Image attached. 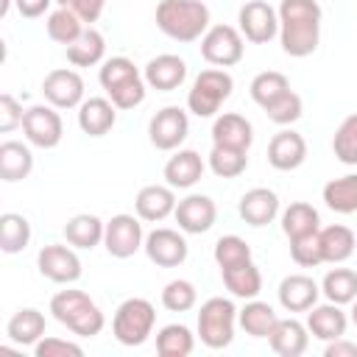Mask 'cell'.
<instances>
[{
	"mask_svg": "<svg viewBox=\"0 0 357 357\" xmlns=\"http://www.w3.org/2000/svg\"><path fill=\"white\" fill-rule=\"evenodd\" d=\"M198 304V290L190 279H170L162 287V307L170 312H187Z\"/></svg>",
	"mask_w": 357,
	"mask_h": 357,
	"instance_id": "obj_43",
	"label": "cell"
},
{
	"mask_svg": "<svg viewBox=\"0 0 357 357\" xmlns=\"http://www.w3.org/2000/svg\"><path fill=\"white\" fill-rule=\"evenodd\" d=\"M56 6L75 11L84 22L92 25V22L100 20V14H103V8H106V0H56Z\"/></svg>",
	"mask_w": 357,
	"mask_h": 357,
	"instance_id": "obj_49",
	"label": "cell"
},
{
	"mask_svg": "<svg viewBox=\"0 0 357 357\" xmlns=\"http://www.w3.org/2000/svg\"><path fill=\"white\" fill-rule=\"evenodd\" d=\"M156 324V307L148 298H126L112 318V335L123 346H142L153 335Z\"/></svg>",
	"mask_w": 357,
	"mask_h": 357,
	"instance_id": "obj_7",
	"label": "cell"
},
{
	"mask_svg": "<svg viewBox=\"0 0 357 357\" xmlns=\"http://www.w3.org/2000/svg\"><path fill=\"white\" fill-rule=\"evenodd\" d=\"M106 223L92 212H78L64 223V240L78 251H92L103 245Z\"/></svg>",
	"mask_w": 357,
	"mask_h": 357,
	"instance_id": "obj_27",
	"label": "cell"
},
{
	"mask_svg": "<svg viewBox=\"0 0 357 357\" xmlns=\"http://www.w3.org/2000/svg\"><path fill=\"white\" fill-rule=\"evenodd\" d=\"M98 81L106 92V98L117 106V109H134L145 100V92H148V84H145V75L139 73V67L126 59V56H112L100 64V73H98Z\"/></svg>",
	"mask_w": 357,
	"mask_h": 357,
	"instance_id": "obj_4",
	"label": "cell"
},
{
	"mask_svg": "<svg viewBox=\"0 0 357 357\" xmlns=\"http://www.w3.org/2000/svg\"><path fill=\"white\" fill-rule=\"evenodd\" d=\"M243 53L245 39L234 25H209V31L201 36V59L212 67H234L243 61Z\"/></svg>",
	"mask_w": 357,
	"mask_h": 357,
	"instance_id": "obj_8",
	"label": "cell"
},
{
	"mask_svg": "<svg viewBox=\"0 0 357 357\" xmlns=\"http://www.w3.org/2000/svg\"><path fill=\"white\" fill-rule=\"evenodd\" d=\"M142 251H145V257L156 268H178V265H184V259L190 254V245H187L181 229L159 226V229H153V231L145 234Z\"/></svg>",
	"mask_w": 357,
	"mask_h": 357,
	"instance_id": "obj_14",
	"label": "cell"
},
{
	"mask_svg": "<svg viewBox=\"0 0 357 357\" xmlns=\"http://www.w3.org/2000/svg\"><path fill=\"white\" fill-rule=\"evenodd\" d=\"M142 75H145L148 89L173 92L187 81V61L181 56H176V53H159L145 64Z\"/></svg>",
	"mask_w": 357,
	"mask_h": 357,
	"instance_id": "obj_18",
	"label": "cell"
},
{
	"mask_svg": "<svg viewBox=\"0 0 357 357\" xmlns=\"http://www.w3.org/2000/svg\"><path fill=\"white\" fill-rule=\"evenodd\" d=\"M318 240H321V257L324 262L329 265H343L354 248H357V237L349 226L343 223H332V226H321L318 231Z\"/></svg>",
	"mask_w": 357,
	"mask_h": 357,
	"instance_id": "obj_29",
	"label": "cell"
},
{
	"mask_svg": "<svg viewBox=\"0 0 357 357\" xmlns=\"http://www.w3.org/2000/svg\"><path fill=\"white\" fill-rule=\"evenodd\" d=\"M220 279H223V287H226L234 298H243V301L257 298L259 290H262V273H259V268L254 265V259L220 271Z\"/></svg>",
	"mask_w": 357,
	"mask_h": 357,
	"instance_id": "obj_30",
	"label": "cell"
},
{
	"mask_svg": "<svg viewBox=\"0 0 357 357\" xmlns=\"http://www.w3.org/2000/svg\"><path fill=\"white\" fill-rule=\"evenodd\" d=\"M190 134V117L181 106H165L148 120V139L156 151H178Z\"/></svg>",
	"mask_w": 357,
	"mask_h": 357,
	"instance_id": "obj_13",
	"label": "cell"
},
{
	"mask_svg": "<svg viewBox=\"0 0 357 357\" xmlns=\"http://www.w3.org/2000/svg\"><path fill=\"white\" fill-rule=\"evenodd\" d=\"M215 262L220 271L226 268H234L240 262H248L251 259V245L240 237V234H223L218 243H215V251H212Z\"/></svg>",
	"mask_w": 357,
	"mask_h": 357,
	"instance_id": "obj_44",
	"label": "cell"
},
{
	"mask_svg": "<svg viewBox=\"0 0 357 357\" xmlns=\"http://www.w3.org/2000/svg\"><path fill=\"white\" fill-rule=\"evenodd\" d=\"M103 56H106V39L98 28H84V33L67 45V61L73 67H95V64H103Z\"/></svg>",
	"mask_w": 357,
	"mask_h": 357,
	"instance_id": "obj_33",
	"label": "cell"
},
{
	"mask_svg": "<svg viewBox=\"0 0 357 357\" xmlns=\"http://www.w3.org/2000/svg\"><path fill=\"white\" fill-rule=\"evenodd\" d=\"M42 95L56 109H78L84 103V78L73 67H56L42 78Z\"/></svg>",
	"mask_w": 357,
	"mask_h": 357,
	"instance_id": "obj_15",
	"label": "cell"
},
{
	"mask_svg": "<svg viewBox=\"0 0 357 357\" xmlns=\"http://www.w3.org/2000/svg\"><path fill=\"white\" fill-rule=\"evenodd\" d=\"M276 321H279V315H276V310L268 304V301H259V298H248L245 304H243V310H237V324H240V329L245 332V335H251V337H268L271 335V329L276 326Z\"/></svg>",
	"mask_w": 357,
	"mask_h": 357,
	"instance_id": "obj_31",
	"label": "cell"
},
{
	"mask_svg": "<svg viewBox=\"0 0 357 357\" xmlns=\"http://www.w3.org/2000/svg\"><path fill=\"white\" fill-rule=\"evenodd\" d=\"M33 354H36V357H81L84 349H81L78 343H73V340L47 335V337H42V340L33 346Z\"/></svg>",
	"mask_w": 357,
	"mask_h": 357,
	"instance_id": "obj_47",
	"label": "cell"
},
{
	"mask_svg": "<svg viewBox=\"0 0 357 357\" xmlns=\"http://www.w3.org/2000/svg\"><path fill=\"white\" fill-rule=\"evenodd\" d=\"M31 223L20 212H3L0 215V248L6 254H20L31 243Z\"/></svg>",
	"mask_w": 357,
	"mask_h": 357,
	"instance_id": "obj_39",
	"label": "cell"
},
{
	"mask_svg": "<svg viewBox=\"0 0 357 357\" xmlns=\"http://www.w3.org/2000/svg\"><path fill=\"white\" fill-rule=\"evenodd\" d=\"M324 204L337 215H354L357 212V173L337 176L324 184L321 190Z\"/></svg>",
	"mask_w": 357,
	"mask_h": 357,
	"instance_id": "obj_34",
	"label": "cell"
},
{
	"mask_svg": "<svg viewBox=\"0 0 357 357\" xmlns=\"http://www.w3.org/2000/svg\"><path fill=\"white\" fill-rule=\"evenodd\" d=\"M153 20L165 36L181 45L198 42L212 25V14L204 0H159Z\"/></svg>",
	"mask_w": 357,
	"mask_h": 357,
	"instance_id": "obj_2",
	"label": "cell"
},
{
	"mask_svg": "<svg viewBox=\"0 0 357 357\" xmlns=\"http://www.w3.org/2000/svg\"><path fill=\"white\" fill-rule=\"evenodd\" d=\"M33 170V153L25 142L6 139L0 145V178L3 181H22Z\"/></svg>",
	"mask_w": 357,
	"mask_h": 357,
	"instance_id": "obj_32",
	"label": "cell"
},
{
	"mask_svg": "<svg viewBox=\"0 0 357 357\" xmlns=\"http://www.w3.org/2000/svg\"><path fill=\"white\" fill-rule=\"evenodd\" d=\"M176 190L170 184H145L134 198V212L145 223H162L176 212Z\"/></svg>",
	"mask_w": 357,
	"mask_h": 357,
	"instance_id": "obj_19",
	"label": "cell"
},
{
	"mask_svg": "<svg viewBox=\"0 0 357 357\" xmlns=\"http://www.w3.org/2000/svg\"><path fill=\"white\" fill-rule=\"evenodd\" d=\"M142 245H145V231H142V220H139L137 215L120 212V215H112V218L106 220L103 248L109 251V257H114V259H128V257H134Z\"/></svg>",
	"mask_w": 357,
	"mask_h": 357,
	"instance_id": "obj_10",
	"label": "cell"
},
{
	"mask_svg": "<svg viewBox=\"0 0 357 357\" xmlns=\"http://www.w3.org/2000/svg\"><path fill=\"white\" fill-rule=\"evenodd\" d=\"M318 231H321V229H318ZM318 231L290 240V259H293L298 268H318V265L324 262V257H321V240H318Z\"/></svg>",
	"mask_w": 357,
	"mask_h": 357,
	"instance_id": "obj_46",
	"label": "cell"
},
{
	"mask_svg": "<svg viewBox=\"0 0 357 357\" xmlns=\"http://www.w3.org/2000/svg\"><path fill=\"white\" fill-rule=\"evenodd\" d=\"M307 329L315 340H337L346 337L349 329V315L340 310V304L326 301V304H315L312 310H307Z\"/></svg>",
	"mask_w": 357,
	"mask_h": 357,
	"instance_id": "obj_23",
	"label": "cell"
},
{
	"mask_svg": "<svg viewBox=\"0 0 357 357\" xmlns=\"http://www.w3.org/2000/svg\"><path fill=\"white\" fill-rule=\"evenodd\" d=\"M117 112L109 98H84L78 106V128L86 137H106L117 123Z\"/></svg>",
	"mask_w": 357,
	"mask_h": 357,
	"instance_id": "obj_24",
	"label": "cell"
},
{
	"mask_svg": "<svg viewBox=\"0 0 357 357\" xmlns=\"http://www.w3.org/2000/svg\"><path fill=\"white\" fill-rule=\"evenodd\" d=\"M332 153L337 162L357 167V112L343 117L332 137Z\"/></svg>",
	"mask_w": 357,
	"mask_h": 357,
	"instance_id": "obj_42",
	"label": "cell"
},
{
	"mask_svg": "<svg viewBox=\"0 0 357 357\" xmlns=\"http://www.w3.org/2000/svg\"><path fill=\"white\" fill-rule=\"evenodd\" d=\"M56 0H14V6H17V11H20V17H25V20H36V17H45L47 11H50V6H53Z\"/></svg>",
	"mask_w": 357,
	"mask_h": 357,
	"instance_id": "obj_50",
	"label": "cell"
},
{
	"mask_svg": "<svg viewBox=\"0 0 357 357\" xmlns=\"http://www.w3.org/2000/svg\"><path fill=\"white\" fill-rule=\"evenodd\" d=\"M22 134H25L28 145L42 148V151H50V148H56V145L61 142V137H64L61 114H59L56 106H50V103H33V106L25 109Z\"/></svg>",
	"mask_w": 357,
	"mask_h": 357,
	"instance_id": "obj_9",
	"label": "cell"
},
{
	"mask_svg": "<svg viewBox=\"0 0 357 357\" xmlns=\"http://www.w3.org/2000/svg\"><path fill=\"white\" fill-rule=\"evenodd\" d=\"M204 170H206V162H204V156H201L198 151H192V148H178V151L165 162L162 176H165V184H170L173 190H190V187H195V184L201 181Z\"/></svg>",
	"mask_w": 357,
	"mask_h": 357,
	"instance_id": "obj_20",
	"label": "cell"
},
{
	"mask_svg": "<svg viewBox=\"0 0 357 357\" xmlns=\"http://www.w3.org/2000/svg\"><path fill=\"white\" fill-rule=\"evenodd\" d=\"M324 357H357V343L346 340V337H337V340H329L324 346Z\"/></svg>",
	"mask_w": 357,
	"mask_h": 357,
	"instance_id": "obj_51",
	"label": "cell"
},
{
	"mask_svg": "<svg viewBox=\"0 0 357 357\" xmlns=\"http://www.w3.org/2000/svg\"><path fill=\"white\" fill-rule=\"evenodd\" d=\"M290 89V81L284 73L279 70H265V73H257L248 84V95L251 100L259 106V109H268L273 100H279L284 92Z\"/></svg>",
	"mask_w": 357,
	"mask_h": 357,
	"instance_id": "obj_37",
	"label": "cell"
},
{
	"mask_svg": "<svg viewBox=\"0 0 357 357\" xmlns=\"http://www.w3.org/2000/svg\"><path fill=\"white\" fill-rule=\"evenodd\" d=\"M231 89L234 78L223 67L201 70L187 92V112H192L195 117H215L220 106L231 98Z\"/></svg>",
	"mask_w": 357,
	"mask_h": 357,
	"instance_id": "obj_5",
	"label": "cell"
},
{
	"mask_svg": "<svg viewBox=\"0 0 357 357\" xmlns=\"http://www.w3.org/2000/svg\"><path fill=\"white\" fill-rule=\"evenodd\" d=\"M279 304L287 310V312H307L318 304V296H321V284L307 276V273H290L279 282Z\"/></svg>",
	"mask_w": 357,
	"mask_h": 357,
	"instance_id": "obj_22",
	"label": "cell"
},
{
	"mask_svg": "<svg viewBox=\"0 0 357 357\" xmlns=\"http://www.w3.org/2000/svg\"><path fill=\"white\" fill-rule=\"evenodd\" d=\"M195 349V335L184 324H167L156 332V354L159 357H190Z\"/></svg>",
	"mask_w": 357,
	"mask_h": 357,
	"instance_id": "obj_38",
	"label": "cell"
},
{
	"mask_svg": "<svg viewBox=\"0 0 357 357\" xmlns=\"http://www.w3.org/2000/svg\"><path fill=\"white\" fill-rule=\"evenodd\" d=\"M178 229L184 234H204L215 226L218 220V206L209 195H201V192H190L187 198H181L176 204V212H173Z\"/></svg>",
	"mask_w": 357,
	"mask_h": 357,
	"instance_id": "obj_16",
	"label": "cell"
},
{
	"mask_svg": "<svg viewBox=\"0 0 357 357\" xmlns=\"http://www.w3.org/2000/svg\"><path fill=\"white\" fill-rule=\"evenodd\" d=\"M45 326H47V321L36 307H22L8 318L6 337L14 346H36L45 337Z\"/></svg>",
	"mask_w": 357,
	"mask_h": 357,
	"instance_id": "obj_28",
	"label": "cell"
},
{
	"mask_svg": "<svg viewBox=\"0 0 357 357\" xmlns=\"http://www.w3.org/2000/svg\"><path fill=\"white\" fill-rule=\"evenodd\" d=\"M45 31H47V36L53 39V42H59V45H73L81 33H84V20L75 14V11H70V8H53L50 14H47V20H45Z\"/></svg>",
	"mask_w": 357,
	"mask_h": 357,
	"instance_id": "obj_40",
	"label": "cell"
},
{
	"mask_svg": "<svg viewBox=\"0 0 357 357\" xmlns=\"http://www.w3.org/2000/svg\"><path fill=\"white\" fill-rule=\"evenodd\" d=\"M198 337L206 349H226L234 340V329H237V307L231 298L223 296H212L201 304L198 310Z\"/></svg>",
	"mask_w": 357,
	"mask_h": 357,
	"instance_id": "obj_6",
	"label": "cell"
},
{
	"mask_svg": "<svg viewBox=\"0 0 357 357\" xmlns=\"http://www.w3.org/2000/svg\"><path fill=\"white\" fill-rule=\"evenodd\" d=\"M321 229V215L312 204L307 201H293L284 212H282V231L287 240H296V237H304V234H312Z\"/></svg>",
	"mask_w": 357,
	"mask_h": 357,
	"instance_id": "obj_35",
	"label": "cell"
},
{
	"mask_svg": "<svg viewBox=\"0 0 357 357\" xmlns=\"http://www.w3.org/2000/svg\"><path fill=\"white\" fill-rule=\"evenodd\" d=\"M237 28L245 42L268 45L279 36V11L265 0H248L237 11Z\"/></svg>",
	"mask_w": 357,
	"mask_h": 357,
	"instance_id": "obj_11",
	"label": "cell"
},
{
	"mask_svg": "<svg viewBox=\"0 0 357 357\" xmlns=\"http://www.w3.org/2000/svg\"><path fill=\"white\" fill-rule=\"evenodd\" d=\"M349 321H351V324L357 326V298L351 301V310H349Z\"/></svg>",
	"mask_w": 357,
	"mask_h": 357,
	"instance_id": "obj_52",
	"label": "cell"
},
{
	"mask_svg": "<svg viewBox=\"0 0 357 357\" xmlns=\"http://www.w3.org/2000/svg\"><path fill=\"white\" fill-rule=\"evenodd\" d=\"M78 248H73L70 243L61 245V243H47L39 248L36 254V268L39 273L53 282V284H73L81 279L84 268H81V259L75 254Z\"/></svg>",
	"mask_w": 357,
	"mask_h": 357,
	"instance_id": "obj_12",
	"label": "cell"
},
{
	"mask_svg": "<svg viewBox=\"0 0 357 357\" xmlns=\"http://www.w3.org/2000/svg\"><path fill=\"white\" fill-rule=\"evenodd\" d=\"M11 3H14V0H3V3H0V17H6V14H8Z\"/></svg>",
	"mask_w": 357,
	"mask_h": 357,
	"instance_id": "obj_53",
	"label": "cell"
},
{
	"mask_svg": "<svg viewBox=\"0 0 357 357\" xmlns=\"http://www.w3.org/2000/svg\"><path fill=\"white\" fill-rule=\"evenodd\" d=\"M279 45L293 59H307L321 45L324 11L318 0H282L279 3Z\"/></svg>",
	"mask_w": 357,
	"mask_h": 357,
	"instance_id": "obj_1",
	"label": "cell"
},
{
	"mask_svg": "<svg viewBox=\"0 0 357 357\" xmlns=\"http://www.w3.org/2000/svg\"><path fill=\"white\" fill-rule=\"evenodd\" d=\"M206 165H209V170L218 178H237L248 167V151L226 148V145H212V151L206 156Z\"/></svg>",
	"mask_w": 357,
	"mask_h": 357,
	"instance_id": "obj_41",
	"label": "cell"
},
{
	"mask_svg": "<svg viewBox=\"0 0 357 357\" xmlns=\"http://www.w3.org/2000/svg\"><path fill=\"white\" fill-rule=\"evenodd\" d=\"M22 117H25L22 103H20L14 95L3 92V95H0V131H3V134H11L14 128L22 126Z\"/></svg>",
	"mask_w": 357,
	"mask_h": 357,
	"instance_id": "obj_48",
	"label": "cell"
},
{
	"mask_svg": "<svg viewBox=\"0 0 357 357\" xmlns=\"http://www.w3.org/2000/svg\"><path fill=\"white\" fill-rule=\"evenodd\" d=\"M321 296L335 304H351L357 298V271L351 268H332L321 279Z\"/></svg>",
	"mask_w": 357,
	"mask_h": 357,
	"instance_id": "obj_36",
	"label": "cell"
},
{
	"mask_svg": "<svg viewBox=\"0 0 357 357\" xmlns=\"http://www.w3.org/2000/svg\"><path fill=\"white\" fill-rule=\"evenodd\" d=\"M237 212H240V218L248 226L262 229V226L276 220V215H279V195L271 187H251V190H245L240 195Z\"/></svg>",
	"mask_w": 357,
	"mask_h": 357,
	"instance_id": "obj_21",
	"label": "cell"
},
{
	"mask_svg": "<svg viewBox=\"0 0 357 357\" xmlns=\"http://www.w3.org/2000/svg\"><path fill=\"white\" fill-rule=\"evenodd\" d=\"M254 142V126L237 114V112H223L212 123V145H226V148H240L248 151Z\"/></svg>",
	"mask_w": 357,
	"mask_h": 357,
	"instance_id": "obj_26",
	"label": "cell"
},
{
	"mask_svg": "<svg viewBox=\"0 0 357 357\" xmlns=\"http://www.w3.org/2000/svg\"><path fill=\"white\" fill-rule=\"evenodd\" d=\"M307 159V139L293 131V128H282L271 137L268 142V165L273 170H282V173H290V170H298Z\"/></svg>",
	"mask_w": 357,
	"mask_h": 357,
	"instance_id": "obj_17",
	"label": "cell"
},
{
	"mask_svg": "<svg viewBox=\"0 0 357 357\" xmlns=\"http://www.w3.org/2000/svg\"><path fill=\"white\" fill-rule=\"evenodd\" d=\"M268 343L279 357H301L310 346V329L296 318H279L268 335Z\"/></svg>",
	"mask_w": 357,
	"mask_h": 357,
	"instance_id": "obj_25",
	"label": "cell"
},
{
	"mask_svg": "<svg viewBox=\"0 0 357 357\" xmlns=\"http://www.w3.org/2000/svg\"><path fill=\"white\" fill-rule=\"evenodd\" d=\"M265 114H268V120L271 123H276V126H282V128H287V126H293L296 120H301V114H304V100H301V95L298 92H293V89H287L279 100H273L268 109H262Z\"/></svg>",
	"mask_w": 357,
	"mask_h": 357,
	"instance_id": "obj_45",
	"label": "cell"
},
{
	"mask_svg": "<svg viewBox=\"0 0 357 357\" xmlns=\"http://www.w3.org/2000/svg\"><path fill=\"white\" fill-rule=\"evenodd\" d=\"M50 315L78 337H95L106 326L103 310L84 290H73V287L59 290L50 298Z\"/></svg>",
	"mask_w": 357,
	"mask_h": 357,
	"instance_id": "obj_3",
	"label": "cell"
}]
</instances>
